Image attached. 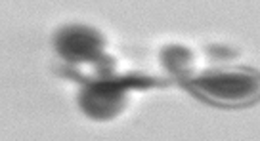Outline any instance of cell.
<instances>
[{
    "label": "cell",
    "mask_w": 260,
    "mask_h": 141,
    "mask_svg": "<svg viewBox=\"0 0 260 141\" xmlns=\"http://www.w3.org/2000/svg\"><path fill=\"white\" fill-rule=\"evenodd\" d=\"M184 84L195 98L218 107H247L260 101V73L252 69L205 73Z\"/></svg>",
    "instance_id": "obj_1"
},
{
    "label": "cell",
    "mask_w": 260,
    "mask_h": 141,
    "mask_svg": "<svg viewBox=\"0 0 260 141\" xmlns=\"http://www.w3.org/2000/svg\"><path fill=\"white\" fill-rule=\"evenodd\" d=\"M157 82L155 78L128 75L121 78L104 76L88 84L79 96L81 109L92 118H111L124 105V93L128 88H149Z\"/></svg>",
    "instance_id": "obj_2"
},
{
    "label": "cell",
    "mask_w": 260,
    "mask_h": 141,
    "mask_svg": "<svg viewBox=\"0 0 260 141\" xmlns=\"http://www.w3.org/2000/svg\"><path fill=\"white\" fill-rule=\"evenodd\" d=\"M56 50L73 63H90L104 76L109 75L113 61L104 54V38L98 31L84 25H69L56 34Z\"/></svg>",
    "instance_id": "obj_3"
},
{
    "label": "cell",
    "mask_w": 260,
    "mask_h": 141,
    "mask_svg": "<svg viewBox=\"0 0 260 141\" xmlns=\"http://www.w3.org/2000/svg\"><path fill=\"white\" fill-rule=\"evenodd\" d=\"M189 61H191L189 52L180 46H172L169 50H165V56H162V63L167 69H171L172 73H186Z\"/></svg>",
    "instance_id": "obj_4"
}]
</instances>
